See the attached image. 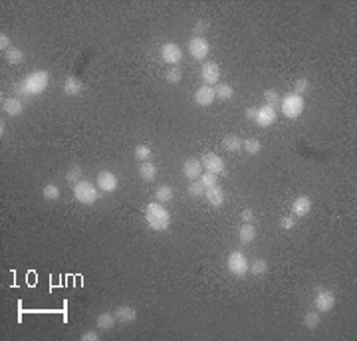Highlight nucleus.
<instances>
[{
  "label": "nucleus",
  "instance_id": "8",
  "mask_svg": "<svg viewBox=\"0 0 357 341\" xmlns=\"http://www.w3.org/2000/svg\"><path fill=\"white\" fill-rule=\"evenodd\" d=\"M314 308L320 314L331 312L335 308V294H333V291H330V289H318V294L314 298Z\"/></svg>",
  "mask_w": 357,
  "mask_h": 341
},
{
  "label": "nucleus",
  "instance_id": "36",
  "mask_svg": "<svg viewBox=\"0 0 357 341\" xmlns=\"http://www.w3.org/2000/svg\"><path fill=\"white\" fill-rule=\"evenodd\" d=\"M187 190H189V194H191V197H194V199H198V197H205V186H202L198 181H191V184L187 186Z\"/></svg>",
  "mask_w": 357,
  "mask_h": 341
},
{
  "label": "nucleus",
  "instance_id": "39",
  "mask_svg": "<svg viewBox=\"0 0 357 341\" xmlns=\"http://www.w3.org/2000/svg\"><path fill=\"white\" fill-rule=\"evenodd\" d=\"M209 28H211L209 22H205V20H196L194 26H192V32H194V36H205V32H207Z\"/></svg>",
  "mask_w": 357,
  "mask_h": 341
},
{
  "label": "nucleus",
  "instance_id": "7",
  "mask_svg": "<svg viewBox=\"0 0 357 341\" xmlns=\"http://www.w3.org/2000/svg\"><path fill=\"white\" fill-rule=\"evenodd\" d=\"M200 165L207 173H215V175H226V163L222 161V157L215 155V153H205L200 159Z\"/></svg>",
  "mask_w": 357,
  "mask_h": 341
},
{
  "label": "nucleus",
  "instance_id": "16",
  "mask_svg": "<svg viewBox=\"0 0 357 341\" xmlns=\"http://www.w3.org/2000/svg\"><path fill=\"white\" fill-rule=\"evenodd\" d=\"M312 210V199L310 197H296L292 203V216H305Z\"/></svg>",
  "mask_w": 357,
  "mask_h": 341
},
{
  "label": "nucleus",
  "instance_id": "34",
  "mask_svg": "<svg viewBox=\"0 0 357 341\" xmlns=\"http://www.w3.org/2000/svg\"><path fill=\"white\" fill-rule=\"evenodd\" d=\"M303 325L308 329H316L320 325V312H308L303 315Z\"/></svg>",
  "mask_w": 357,
  "mask_h": 341
},
{
  "label": "nucleus",
  "instance_id": "37",
  "mask_svg": "<svg viewBox=\"0 0 357 341\" xmlns=\"http://www.w3.org/2000/svg\"><path fill=\"white\" fill-rule=\"evenodd\" d=\"M310 91V79H305V78H302V79H298L296 83H294V93L296 95H305Z\"/></svg>",
  "mask_w": 357,
  "mask_h": 341
},
{
  "label": "nucleus",
  "instance_id": "2",
  "mask_svg": "<svg viewBox=\"0 0 357 341\" xmlns=\"http://www.w3.org/2000/svg\"><path fill=\"white\" fill-rule=\"evenodd\" d=\"M50 83V74L46 70H36L32 74H28L20 85H18V93L20 95H26V97H32V95H40Z\"/></svg>",
  "mask_w": 357,
  "mask_h": 341
},
{
  "label": "nucleus",
  "instance_id": "33",
  "mask_svg": "<svg viewBox=\"0 0 357 341\" xmlns=\"http://www.w3.org/2000/svg\"><path fill=\"white\" fill-rule=\"evenodd\" d=\"M264 102H266V105L278 107L280 102H282V97H280V93H278L276 89H266V91H264Z\"/></svg>",
  "mask_w": 357,
  "mask_h": 341
},
{
  "label": "nucleus",
  "instance_id": "1",
  "mask_svg": "<svg viewBox=\"0 0 357 341\" xmlns=\"http://www.w3.org/2000/svg\"><path fill=\"white\" fill-rule=\"evenodd\" d=\"M145 222L153 232H165L171 226V214L161 203H151L145 209Z\"/></svg>",
  "mask_w": 357,
  "mask_h": 341
},
{
  "label": "nucleus",
  "instance_id": "28",
  "mask_svg": "<svg viewBox=\"0 0 357 341\" xmlns=\"http://www.w3.org/2000/svg\"><path fill=\"white\" fill-rule=\"evenodd\" d=\"M6 62L10 66H20L24 62V52L20 48H10V50H6Z\"/></svg>",
  "mask_w": 357,
  "mask_h": 341
},
{
  "label": "nucleus",
  "instance_id": "42",
  "mask_svg": "<svg viewBox=\"0 0 357 341\" xmlns=\"http://www.w3.org/2000/svg\"><path fill=\"white\" fill-rule=\"evenodd\" d=\"M99 339V333L97 331H85L82 335V341H97Z\"/></svg>",
  "mask_w": 357,
  "mask_h": 341
},
{
  "label": "nucleus",
  "instance_id": "12",
  "mask_svg": "<svg viewBox=\"0 0 357 341\" xmlns=\"http://www.w3.org/2000/svg\"><path fill=\"white\" fill-rule=\"evenodd\" d=\"M200 78L205 81V85H215L220 79V68L217 62H205L200 70Z\"/></svg>",
  "mask_w": 357,
  "mask_h": 341
},
{
  "label": "nucleus",
  "instance_id": "31",
  "mask_svg": "<svg viewBox=\"0 0 357 341\" xmlns=\"http://www.w3.org/2000/svg\"><path fill=\"white\" fill-rule=\"evenodd\" d=\"M268 268H270L268 262H266L264 258H258L254 264H250V270H248V272H252L254 276H264V274L268 272Z\"/></svg>",
  "mask_w": 357,
  "mask_h": 341
},
{
  "label": "nucleus",
  "instance_id": "6",
  "mask_svg": "<svg viewBox=\"0 0 357 341\" xmlns=\"http://www.w3.org/2000/svg\"><path fill=\"white\" fill-rule=\"evenodd\" d=\"M189 54L194 60H205L211 54V44L205 36H192L189 40Z\"/></svg>",
  "mask_w": 357,
  "mask_h": 341
},
{
  "label": "nucleus",
  "instance_id": "15",
  "mask_svg": "<svg viewBox=\"0 0 357 341\" xmlns=\"http://www.w3.org/2000/svg\"><path fill=\"white\" fill-rule=\"evenodd\" d=\"M205 199L213 209H220L224 205V190L219 184L211 186V188H205Z\"/></svg>",
  "mask_w": 357,
  "mask_h": 341
},
{
  "label": "nucleus",
  "instance_id": "24",
  "mask_svg": "<svg viewBox=\"0 0 357 341\" xmlns=\"http://www.w3.org/2000/svg\"><path fill=\"white\" fill-rule=\"evenodd\" d=\"M42 197H44L48 203H56V201L60 199V186L54 184V183L44 184V188H42Z\"/></svg>",
  "mask_w": 357,
  "mask_h": 341
},
{
  "label": "nucleus",
  "instance_id": "17",
  "mask_svg": "<svg viewBox=\"0 0 357 341\" xmlns=\"http://www.w3.org/2000/svg\"><path fill=\"white\" fill-rule=\"evenodd\" d=\"M113 314H115V319L119 323H133L137 319V312L131 306H119V308H115Z\"/></svg>",
  "mask_w": 357,
  "mask_h": 341
},
{
  "label": "nucleus",
  "instance_id": "3",
  "mask_svg": "<svg viewBox=\"0 0 357 341\" xmlns=\"http://www.w3.org/2000/svg\"><path fill=\"white\" fill-rule=\"evenodd\" d=\"M280 107H282V113H284V117H288V119H298V117L303 113L305 102H303V97H302V95L290 93V95L282 97Z\"/></svg>",
  "mask_w": 357,
  "mask_h": 341
},
{
  "label": "nucleus",
  "instance_id": "27",
  "mask_svg": "<svg viewBox=\"0 0 357 341\" xmlns=\"http://www.w3.org/2000/svg\"><path fill=\"white\" fill-rule=\"evenodd\" d=\"M173 197H175L173 186L163 184V186H159V188L155 190V199H157V203H169V201H173Z\"/></svg>",
  "mask_w": 357,
  "mask_h": 341
},
{
  "label": "nucleus",
  "instance_id": "41",
  "mask_svg": "<svg viewBox=\"0 0 357 341\" xmlns=\"http://www.w3.org/2000/svg\"><path fill=\"white\" fill-rule=\"evenodd\" d=\"M240 218H242V222H252V220H254V212H252V209H244V210H242V214H240Z\"/></svg>",
  "mask_w": 357,
  "mask_h": 341
},
{
  "label": "nucleus",
  "instance_id": "22",
  "mask_svg": "<svg viewBox=\"0 0 357 341\" xmlns=\"http://www.w3.org/2000/svg\"><path fill=\"white\" fill-rule=\"evenodd\" d=\"M115 314H111V312H104V314H99V317H97V329H101V331H110V329H113V325H115Z\"/></svg>",
  "mask_w": 357,
  "mask_h": 341
},
{
  "label": "nucleus",
  "instance_id": "19",
  "mask_svg": "<svg viewBox=\"0 0 357 341\" xmlns=\"http://www.w3.org/2000/svg\"><path fill=\"white\" fill-rule=\"evenodd\" d=\"M254 238H256V226L252 222H244L238 228V240L242 244H250V242H254Z\"/></svg>",
  "mask_w": 357,
  "mask_h": 341
},
{
  "label": "nucleus",
  "instance_id": "13",
  "mask_svg": "<svg viewBox=\"0 0 357 341\" xmlns=\"http://www.w3.org/2000/svg\"><path fill=\"white\" fill-rule=\"evenodd\" d=\"M254 123H256L258 127H262V129L274 125L276 123V107H272V105L258 107V113H256V119H254Z\"/></svg>",
  "mask_w": 357,
  "mask_h": 341
},
{
  "label": "nucleus",
  "instance_id": "40",
  "mask_svg": "<svg viewBox=\"0 0 357 341\" xmlns=\"http://www.w3.org/2000/svg\"><path fill=\"white\" fill-rule=\"evenodd\" d=\"M10 48H12L10 46V38H8V34L2 32V34H0V50L4 52V50H10Z\"/></svg>",
  "mask_w": 357,
  "mask_h": 341
},
{
  "label": "nucleus",
  "instance_id": "35",
  "mask_svg": "<svg viewBox=\"0 0 357 341\" xmlns=\"http://www.w3.org/2000/svg\"><path fill=\"white\" fill-rule=\"evenodd\" d=\"M165 79L169 83H179L183 79V74H181V68L179 66H171L167 72H165Z\"/></svg>",
  "mask_w": 357,
  "mask_h": 341
},
{
  "label": "nucleus",
  "instance_id": "9",
  "mask_svg": "<svg viewBox=\"0 0 357 341\" xmlns=\"http://www.w3.org/2000/svg\"><path fill=\"white\" fill-rule=\"evenodd\" d=\"M161 58H163V62L169 64V66H179V62L183 60V50H181V46H177L175 42L163 44V48H161Z\"/></svg>",
  "mask_w": 357,
  "mask_h": 341
},
{
  "label": "nucleus",
  "instance_id": "4",
  "mask_svg": "<svg viewBox=\"0 0 357 341\" xmlns=\"http://www.w3.org/2000/svg\"><path fill=\"white\" fill-rule=\"evenodd\" d=\"M74 197L78 203L82 205H93L97 199H99V190L93 183L89 181H80L74 184Z\"/></svg>",
  "mask_w": 357,
  "mask_h": 341
},
{
  "label": "nucleus",
  "instance_id": "25",
  "mask_svg": "<svg viewBox=\"0 0 357 341\" xmlns=\"http://www.w3.org/2000/svg\"><path fill=\"white\" fill-rule=\"evenodd\" d=\"M242 149L248 153V155H258L262 151V143L256 139V137H248L242 141Z\"/></svg>",
  "mask_w": 357,
  "mask_h": 341
},
{
  "label": "nucleus",
  "instance_id": "23",
  "mask_svg": "<svg viewBox=\"0 0 357 341\" xmlns=\"http://www.w3.org/2000/svg\"><path fill=\"white\" fill-rule=\"evenodd\" d=\"M82 89H83V83H82L78 78H74V76H70V78L64 81V91H66V95H80Z\"/></svg>",
  "mask_w": 357,
  "mask_h": 341
},
{
  "label": "nucleus",
  "instance_id": "30",
  "mask_svg": "<svg viewBox=\"0 0 357 341\" xmlns=\"http://www.w3.org/2000/svg\"><path fill=\"white\" fill-rule=\"evenodd\" d=\"M82 177H83V169H82L80 165L70 167V169H68V173H66V181H68V183H72V184L80 183V181H82Z\"/></svg>",
  "mask_w": 357,
  "mask_h": 341
},
{
  "label": "nucleus",
  "instance_id": "20",
  "mask_svg": "<svg viewBox=\"0 0 357 341\" xmlns=\"http://www.w3.org/2000/svg\"><path fill=\"white\" fill-rule=\"evenodd\" d=\"M139 175H141V179H143L145 183H153V181L157 179V167L153 165L151 161L141 163V165H139Z\"/></svg>",
  "mask_w": 357,
  "mask_h": 341
},
{
  "label": "nucleus",
  "instance_id": "14",
  "mask_svg": "<svg viewBox=\"0 0 357 341\" xmlns=\"http://www.w3.org/2000/svg\"><path fill=\"white\" fill-rule=\"evenodd\" d=\"M183 173H185V177L189 181H198L200 175L205 173V169H202V165H200V159H187L183 163Z\"/></svg>",
  "mask_w": 357,
  "mask_h": 341
},
{
  "label": "nucleus",
  "instance_id": "32",
  "mask_svg": "<svg viewBox=\"0 0 357 341\" xmlns=\"http://www.w3.org/2000/svg\"><path fill=\"white\" fill-rule=\"evenodd\" d=\"M198 183L205 186V188H211V186H217L219 184V175H215V173H202L200 175V179H198Z\"/></svg>",
  "mask_w": 357,
  "mask_h": 341
},
{
  "label": "nucleus",
  "instance_id": "21",
  "mask_svg": "<svg viewBox=\"0 0 357 341\" xmlns=\"http://www.w3.org/2000/svg\"><path fill=\"white\" fill-rule=\"evenodd\" d=\"M222 149L228 153H238L242 149V139L238 135H226L222 139Z\"/></svg>",
  "mask_w": 357,
  "mask_h": 341
},
{
  "label": "nucleus",
  "instance_id": "18",
  "mask_svg": "<svg viewBox=\"0 0 357 341\" xmlns=\"http://www.w3.org/2000/svg\"><path fill=\"white\" fill-rule=\"evenodd\" d=\"M2 109H4L6 115L18 117V115H22L24 105H22V102L18 100V97H8V100H4V104H2Z\"/></svg>",
  "mask_w": 357,
  "mask_h": 341
},
{
  "label": "nucleus",
  "instance_id": "5",
  "mask_svg": "<svg viewBox=\"0 0 357 341\" xmlns=\"http://www.w3.org/2000/svg\"><path fill=\"white\" fill-rule=\"evenodd\" d=\"M226 268H228V272H230L232 276L242 278V276L248 274L250 264H248V260H246V256H244L242 252H232V254L228 256V260H226Z\"/></svg>",
  "mask_w": 357,
  "mask_h": 341
},
{
  "label": "nucleus",
  "instance_id": "26",
  "mask_svg": "<svg viewBox=\"0 0 357 341\" xmlns=\"http://www.w3.org/2000/svg\"><path fill=\"white\" fill-rule=\"evenodd\" d=\"M215 93H217V100L226 102V100H232V95H234V87H232V85H228V83H219V85L215 87Z\"/></svg>",
  "mask_w": 357,
  "mask_h": 341
},
{
  "label": "nucleus",
  "instance_id": "10",
  "mask_svg": "<svg viewBox=\"0 0 357 341\" xmlns=\"http://www.w3.org/2000/svg\"><path fill=\"white\" fill-rule=\"evenodd\" d=\"M217 100V93H215V87L213 85H200L196 91H194V104L200 105V107H209L213 105Z\"/></svg>",
  "mask_w": 357,
  "mask_h": 341
},
{
  "label": "nucleus",
  "instance_id": "11",
  "mask_svg": "<svg viewBox=\"0 0 357 341\" xmlns=\"http://www.w3.org/2000/svg\"><path fill=\"white\" fill-rule=\"evenodd\" d=\"M97 186L104 192H115L119 186V179L111 171H99L97 173Z\"/></svg>",
  "mask_w": 357,
  "mask_h": 341
},
{
  "label": "nucleus",
  "instance_id": "38",
  "mask_svg": "<svg viewBox=\"0 0 357 341\" xmlns=\"http://www.w3.org/2000/svg\"><path fill=\"white\" fill-rule=\"evenodd\" d=\"M278 224H280V228H282V230H292V228L296 226V218H294L292 214H284V216L280 218V222H278Z\"/></svg>",
  "mask_w": 357,
  "mask_h": 341
},
{
  "label": "nucleus",
  "instance_id": "29",
  "mask_svg": "<svg viewBox=\"0 0 357 341\" xmlns=\"http://www.w3.org/2000/svg\"><path fill=\"white\" fill-rule=\"evenodd\" d=\"M151 157H153V151L149 145H137L135 147V159L139 163H147V161H151Z\"/></svg>",
  "mask_w": 357,
  "mask_h": 341
},
{
  "label": "nucleus",
  "instance_id": "43",
  "mask_svg": "<svg viewBox=\"0 0 357 341\" xmlns=\"http://www.w3.org/2000/svg\"><path fill=\"white\" fill-rule=\"evenodd\" d=\"M256 113H258V107H248V109H246V117L252 119V121L256 119Z\"/></svg>",
  "mask_w": 357,
  "mask_h": 341
}]
</instances>
